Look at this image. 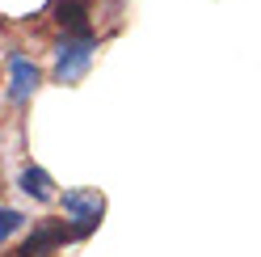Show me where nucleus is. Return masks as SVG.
<instances>
[{"label": "nucleus", "instance_id": "7", "mask_svg": "<svg viewBox=\"0 0 261 257\" xmlns=\"http://www.w3.org/2000/svg\"><path fill=\"white\" fill-rule=\"evenodd\" d=\"M21 228H25V215L13 211V207H0V245H5L13 232H21Z\"/></svg>", "mask_w": 261, "mask_h": 257}, {"label": "nucleus", "instance_id": "6", "mask_svg": "<svg viewBox=\"0 0 261 257\" xmlns=\"http://www.w3.org/2000/svg\"><path fill=\"white\" fill-rule=\"evenodd\" d=\"M17 186H21V194H30L34 202H51V198H55V182H51V173L38 169V165H25V169H21V177H17Z\"/></svg>", "mask_w": 261, "mask_h": 257}, {"label": "nucleus", "instance_id": "3", "mask_svg": "<svg viewBox=\"0 0 261 257\" xmlns=\"http://www.w3.org/2000/svg\"><path fill=\"white\" fill-rule=\"evenodd\" d=\"M68 240H76L72 236V223L68 219H42L34 232H30L25 240H21V249H17V257H55Z\"/></svg>", "mask_w": 261, "mask_h": 257}, {"label": "nucleus", "instance_id": "4", "mask_svg": "<svg viewBox=\"0 0 261 257\" xmlns=\"http://www.w3.org/2000/svg\"><path fill=\"white\" fill-rule=\"evenodd\" d=\"M38 85H42L38 63L25 59V55H9V101L13 106H30V97L38 93Z\"/></svg>", "mask_w": 261, "mask_h": 257}, {"label": "nucleus", "instance_id": "5", "mask_svg": "<svg viewBox=\"0 0 261 257\" xmlns=\"http://www.w3.org/2000/svg\"><path fill=\"white\" fill-rule=\"evenodd\" d=\"M93 9L89 0H55V25L63 34H93Z\"/></svg>", "mask_w": 261, "mask_h": 257}, {"label": "nucleus", "instance_id": "2", "mask_svg": "<svg viewBox=\"0 0 261 257\" xmlns=\"http://www.w3.org/2000/svg\"><path fill=\"white\" fill-rule=\"evenodd\" d=\"M63 215H68V223H72V236L85 240L97 223H101L106 198L97 194V190H68V194H63Z\"/></svg>", "mask_w": 261, "mask_h": 257}, {"label": "nucleus", "instance_id": "1", "mask_svg": "<svg viewBox=\"0 0 261 257\" xmlns=\"http://www.w3.org/2000/svg\"><path fill=\"white\" fill-rule=\"evenodd\" d=\"M93 51H97L93 34H59V42H55V85H76L89 72Z\"/></svg>", "mask_w": 261, "mask_h": 257}]
</instances>
